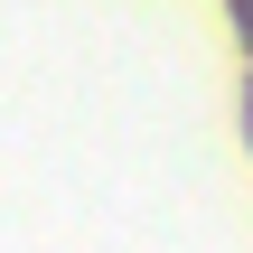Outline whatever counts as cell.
Listing matches in <instances>:
<instances>
[{"label": "cell", "mask_w": 253, "mask_h": 253, "mask_svg": "<svg viewBox=\"0 0 253 253\" xmlns=\"http://www.w3.org/2000/svg\"><path fill=\"white\" fill-rule=\"evenodd\" d=\"M244 28H253V0H244Z\"/></svg>", "instance_id": "cell-1"}]
</instances>
